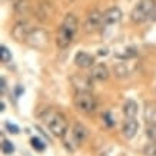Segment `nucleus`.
<instances>
[{
	"label": "nucleus",
	"mask_w": 156,
	"mask_h": 156,
	"mask_svg": "<svg viewBox=\"0 0 156 156\" xmlns=\"http://www.w3.org/2000/svg\"><path fill=\"white\" fill-rule=\"evenodd\" d=\"M116 75L118 76H126L128 75V70H126V67L123 66V63H120V65L116 66Z\"/></svg>",
	"instance_id": "obj_23"
},
{
	"label": "nucleus",
	"mask_w": 156,
	"mask_h": 156,
	"mask_svg": "<svg viewBox=\"0 0 156 156\" xmlns=\"http://www.w3.org/2000/svg\"><path fill=\"white\" fill-rule=\"evenodd\" d=\"M122 19V12L119 7H110L103 13V27L105 26H112L116 24Z\"/></svg>",
	"instance_id": "obj_10"
},
{
	"label": "nucleus",
	"mask_w": 156,
	"mask_h": 156,
	"mask_svg": "<svg viewBox=\"0 0 156 156\" xmlns=\"http://www.w3.org/2000/svg\"><path fill=\"white\" fill-rule=\"evenodd\" d=\"M146 153L152 156H156V143H152L151 146L146 147Z\"/></svg>",
	"instance_id": "obj_25"
},
{
	"label": "nucleus",
	"mask_w": 156,
	"mask_h": 156,
	"mask_svg": "<svg viewBox=\"0 0 156 156\" xmlns=\"http://www.w3.org/2000/svg\"><path fill=\"white\" fill-rule=\"evenodd\" d=\"M30 24L27 22H19V23H16L12 29V37L14 40H17V42H22V40H26L30 33Z\"/></svg>",
	"instance_id": "obj_8"
},
{
	"label": "nucleus",
	"mask_w": 156,
	"mask_h": 156,
	"mask_svg": "<svg viewBox=\"0 0 156 156\" xmlns=\"http://www.w3.org/2000/svg\"><path fill=\"white\" fill-rule=\"evenodd\" d=\"M100 27H103V14L99 10H92L85 22V30L87 33H93L96 30H99Z\"/></svg>",
	"instance_id": "obj_6"
},
{
	"label": "nucleus",
	"mask_w": 156,
	"mask_h": 156,
	"mask_svg": "<svg viewBox=\"0 0 156 156\" xmlns=\"http://www.w3.org/2000/svg\"><path fill=\"white\" fill-rule=\"evenodd\" d=\"M2 152L5 153V155H12L14 152V146H13V143L10 142V140H5L3 137H2Z\"/></svg>",
	"instance_id": "obj_19"
},
{
	"label": "nucleus",
	"mask_w": 156,
	"mask_h": 156,
	"mask_svg": "<svg viewBox=\"0 0 156 156\" xmlns=\"http://www.w3.org/2000/svg\"><path fill=\"white\" fill-rule=\"evenodd\" d=\"M23 92H24V89H23V87H22V86H20V85H17V87H16V96L19 98L20 95H23Z\"/></svg>",
	"instance_id": "obj_26"
},
{
	"label": "nucleus",
	"mask_w": 156,
	"mask_h": 156,
	"mask_svg": "<svg viewBox=\"0 0 156 156\" xmlns=\"http://www.w3.org/2000/svg\"><path fill=\"white\" fill-rule=\"evenodd\" d=\"M123 113L126 118H136L137 113V105L135 100L128 99L125 103H123Z\"/></svg>",
	"instance_id": "obj_15"
},
{
	"label": "nucleus",
	"mask_w": 156,
	"mask_h": 156,
	"mask_svg": "<svg viewBox=\"0 0 156 156\" xmlns=\"http://www.w3.org/2000/svg\"><path fill=\"white\" fill-rule=\"evenodd\" d=\"M151 19L153 20V22H156V9H155V12L152 13V16H151Z\"/></svg>",
	"instance_id": "obj_27"
},
{
	"label": "nucleus",
	"mask_w": 156,
	"mask_h": 156,
	"mask_svg": "<svg viewBox=\"0 0 156 156\" xmlns=\"http://www.w3.org/2000/svg\"><path fill=\"white\" fill-rule=\"evenodd\" d=\"M90 76H92L93 79H96V80L103 82L109 77V70L103 63H99V65H95V66L92 67V75Z\"/></svg>",
	"instance_id": "obj_14"
},
{
	"label": "nucleus",
	"mask_w": 156,
	"mask_h": 156,
	"mask_svg": "<svg viewBox=\"0 0 156 156\" xmlns=\"http://www.w3.org/2000/svg\"><path fill=\"white\" fill-rule=\"evenodd\" d=\"M0 50H2V62L3 63H7V62H10V59H12V53H10L9 48H6L5 44L0 48Z\"/></svg>",
	"instance_id": "obj_21"
},
{
	"label": "nucleus",
	"mask_w": 156,
	"mask_h": 156,
	"mask_svg": "<svg viewBox=\"0 0 156 156\" xmlns=\"http://www.w3.org/2000/svg\"><path fill=\"white\" fill-rule=\"evenodd\" d=\"M77 24H79L77 23V17L75 14H66V17L63 19V23L60 24V27L57 30L56 44L60 49H67L70 46L76 32H77Z\"/></svg>",
	"instance_id": "obj_1"
},
{
	"label": "nucleus",
	"mask_w": 156,
	"mask_h": 156,
	"mask_svg": "<svg viewBox=\"0 0 156 156\" xmlns=\"http://www.w3.org/2000/svg\"><path fill=\"white\" fill-rule=\"evenodd\" d=\"M145 116L151 123H156V103H147L145 106Z\"/></svg>",
	"instance_id": "obj_16"
},
{
	"label": "nucleus",
	"mask_w": 156,
	"mask_h": 156,
	"mask_svg": "<svg viewBox=\"0 0 156 156\" xmlns=\"http://www.w3.org/2000/svg\"><path fill=\"white\" fill-rule=\"evenodd\" d=\"M106 53H108V52H106V50H99V55H102V56H105Z\"/></svg>",
	"instance_id": "obj_28"
},
{
	"label": "nucleus",
	"mask_w": 156,
	"mask_h": 156,
	"mask_svg": "<svg viewBox=\"0 0 156 156\" xmlns=\"http://www.w3.org/2000/svg\"><path fill=\"white\" fill-rule=\"evenodd\" d=\"M14 12L20 16H23L29 12V3L27 0H17L16 2V5H14Z\"/></svg>",
	"instance_id": "obj_17"
},
{
	"label": "nucleus",
	"mask_w": 156,
	"mask_h": 156,
	"mask_svg": "<svg viewBox=\"0 0 156 156\" xmlns=\"http://www.w3.org/2000/svg\"><path fill=\"white\" fill-rule=\"evenodd\" d=\"M6 129H7L10 133H13V135H17V133L20 132L19 126H16V125H13V123H10V122L6 123Z\"/></svg>",
	"instance_id": "obj_22"
},
{
	"label": "nucleus",
	"mask_w": 156,
	"mask_h": 156,
	"mask_svg": "<svg viewBox=\"0 0 156 156\" xmlns=\"http://www.w3.org/2000/svg\"><path fill=\"white\" fill-rule=\"evenodd\" d=\"M0 108H2V109H0V110H2V112H3V110H5V108H6V106H5V103H3V102H2V105H0Z\"/></svg>",
	"instance_id": "obj_29"
},
{
	"label": "nucleus",
	"mask_w": 156,
	"mask_h": 156,
	"mask_svg": "<svg viewBox=\"0 0 156 156\" xmlns=\"http://www.w3.org/2000/svg\"><path fill=\"white\" fill-rule=\"evenodd\" d=\"M72 136H73V140L76 142V145L82 143L86 137L89 136V129L86 126H83L82 123H76L73 126V129H72Z\"/></svg>",
	"instance_id": "obj_12"
},
{
	"label": "nucleus",
	"mask_w": 156,
	"mask_h": 156,
	"mask_svg": "<svg viewBox=\"0 0 156 156\" xmlns=\"http://www.w3.org/2000/svg\"><path fill=\"white\" fill-rule=\"evenodd\" d=\"M156 9V0H140L130 13V19L135 23H142L151 19L152 13Z\"/></svg>",
	"instance_id": "obj_2"
},
{
	"label": "nucleus",
	"mask_w": 156,
	"mask_h": 156,
	"mask_svg": "<svg viewBox=\"0 0 156 156\" xmlns=\"http://www.w3.org/2000/svg\"><path fill=\"white\" fill-rule=\"evenodd\" d=\"M30 145H32V147H33L34 151H37V152H43L46 149V143L43 142L40 137H36V136L30 139Z\"/></svg>",
	"instance_id": "obj_18"
},
{
	"label": "nucleus",
	"mask_w": 156,
	"mask_h": 156,
	"mask_svg": "<svg viewBox=\"0 0 156 156\" xmlns=\"http://www.w3.org/2000/svg\"><path fill=\"white\" fill-rule=\"evenodd\" d=\"M90 77H92V76H90ZM90 77L82 76V75H75L70 77V80H72V83H73V86H75L79 92H90L92 86H93Z\"/></svg>",
	"instance_id": "obj_9"
},
{
	"label": "nucleus",
	"mask_w": 156,
	"mask_h": 156,
	"mask_svg": "<svg viewBox=\"0 0 156 156\" xmlns=\"http://www.w3.org/2000/svg\"><path fill=\"white\" fill-rule=\"evenodd\" d=\"M73 102H75L76 108L79 109L80 112H85V113L93 112L96 108V100L90 92H77V95L75 96Z\"/></svg>",
	"instance_id": "obj_4"
},
{
	"label": "nucleus",
	"mask_w": 156,
	"mask_h": 156,
	"mask_svg": "<svg viewBox=\"0 0 156 156\" xmlns=\"http://www.w3.org/2000/svg\"><path fill=\"white\" fill-rule=\"evenodd\" d=\"M93 63H95V59L93 56L87 55L86 52H79L77 55L75 56V65L79 67H93Z\"/></svg>",
	"instance_id": "obj_13"
},
{
	"label": "nucleus",
	"mask_w": 156,
	"mask_h": 156,
	"mask_svg": "<svg viewBox=\"0 0 156 156\" xmlns=\"http://www.w3.org/2000/svg\"><path fill=\"white\" fill-rule=\"evenodd\" d=\"M137 129H139V123H137L136 119L135 118H128V120L123 123L122 133L126 139H133L135 135L137 133Z\"/></svg>",
	"instance_id": "obj_11"
},
{
	"label": "nucleus",
	"mask_w": 156,
	"mask_h": 156,
	"mask_svg": "<svg viewBox=\"0 0 156 156\" xmlns=\"http://www.w3.org/2000/svg\"><path fill=\"white\" fill-rule=\"evenodd\" d=\"M146 135L152 142H156V123H151L146 129Z\"/></svg>",
	"instance_id": "obj_20"
},
{
	"label": "nucleus",
	"mask_w": 156,
	"mask_h": 156,
	"mask_svg": "<svg viewBox=\"0 0 156 156\" xmlns=\"http://www.w3.org/2000/svg\"><path fill=\"white\" fill-rule=\"evenodd\" d=\"M49 40H50L49 39V33L44 29H40V27L32 29L27 39H26L29 46H32L34 49H39V50H43V49L48 48Z\"/></svg>",
	"instance_id": "obj_3"
},
{
	"label": "nucleus",
	"mask_w": 156,
	"mask_h": 156,
	"mask_svg": "<svg viewBox=\"0 0 156 156\" xmlns=\"http://www.w3.org/2000/svg\"><path fill=\"white\" fill-rule=\"evenodd\" d=\"M53 13H55V9H53L52 3H50L49 0H40L39 5L36 6V12H34L36 17H37L40 22L49 20L53 16Z\"/></svg>",
	"instance_id": "obj_7"
},
{
	"label": "nucleus",
	"mask_w": 156,
	"mask_h": 156,
	"mask_svg": "<svg viewBox=\"0 0 156 156\" xmlns=\"http://www.w3.org/2000/svg\"><path fill=\"white\" fill-rule=\"evenodd\" d=\"M48 126H49V130L52 132V135L60 137L65 135V132H66L67 120H66V118H65V115L55 113L52 118L48 120Z\"/></svg>",
	"instance_id": "obj_5"
},
{
	"label": "nucleus",
	"mask_w": 156,
	"mask_h": 156,
	"mask_svg": "<svg viewBox=\"0 0 156 156\" xmlns=\"http://www.w3.org/2000/svg\"><path fill=\"white\" fill-rule=\"evenodd\" d=\"M105 120H106V125H108V126H113L115 125V119H113V116H112L110 112L105 113Z\"/></svg>",
	"instance_id": "obj_24"
}]
</instances>
